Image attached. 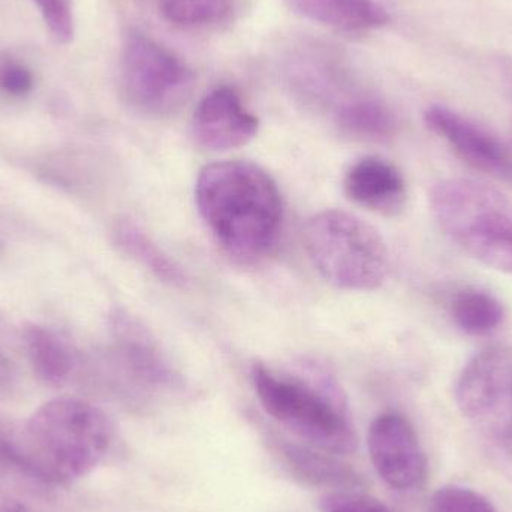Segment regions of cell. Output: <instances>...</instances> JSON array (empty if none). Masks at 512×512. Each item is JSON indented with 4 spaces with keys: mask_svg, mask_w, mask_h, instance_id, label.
<instances>
[{
    "mask_svg": "<svg viewBox=\"0 0 512 512\" xmlns=\"http://www.w3.org/2000/svg\"><path fill=\"white\" fill-rule=\"evenodd\" d=\"M113 427L86 400L44 403L14 439L0 435V459L39 483L62 486L86 477L107 456Z\"/></svg>",
    "mask_w": 512,
    "mask_h": 512,
    "instance_id": "1",
    "label": "cell"
},
{
    "mask_svg": "<svg viewBox=\"0 0 512 512\" xmlns=\"http://www.w3.org/2000/svg\"><path fill=\"white\" fill-rule=\"evenodd\" d=\"M195 200L201 218L228 254L255 261L279 240L283 203L273 177L249 161H224L200 171Z\"/></svg>",
    "mask_w": 512,
    "mask_h": 512,
    "instance_id": "2",
    "label": "cell"
},
{
    "mask_svg": "<svg viewBox=\"0 0 512 512\" xmlns=\"http://www.w3.org/2000/svg\"><path fill=\"white\" fill-rule=\"evenodd\" d=\"M252 378L264 411L306 444L337 456L355 450L348 408L327 375H289L258 364Z\"/></svg>",
    "mask_w": 512,
    "mask_h": 512,
    "instance_id": "3",
    "label": "cell"
},
{
    "mask_svg": "<svg viewBox=\"0 0 512 512\" xmlns=\"http://www.w3.org/2000/svg\"><path fill=\"white\" fill-rule=\"evenodd\" d=\"M430 207L445 236L486 267L512 274V201L472 179H447L430 192Z\"/></svg>",
    "mask_w": 512,
    "mask_h": 512,
    "instance_id": "4",
    "label": "cell"
},
{
    "mask_svg": "<svg viewBox=\"0 0 512 512\" xmlns=\"http://www.w3.org/2000/svg\"><path fill=\"white\" fill-rule=\"evenodd\" d=\"M304 248L319 274L345 291H375L384 285L390 270L381 234L343 210L312 216L304 227Z\"/></svg>",
    "mask_w": 512,
    "mask_h": 512,
    "instance_id": "5",
    "label": "cell"
},
{
    "mask_svg": "<svg viewBox=\"0 0 512 512\" xmlns=\"http://www.w3.org/2000/svg\"><path fill=\"white\" fill-rule=\"evenodd\" d=\"M454 396L463 418L490 444L512 454L511 346L477 352L460 372Z\"/></svg>",
    "mask_w": 512,
    "mask_h": 512,
    "instance_id": "6",
    "label": "cell"
},
{
    "mask_svg": "<svg viewBox=\"0 0 512 512\" xmlns=\"http://www.w3.org/2000/svg\"><path fill=\"white\" fill-rule=\"evenodd\" d=\"M125 101L140 113L165 116L179 110L194 87L191 69L143 33L126 36L120 63Z\"/></svg>",
    "mask_w": 512,
    "mask_h": 512,
    "instance_id": "7",
    "label": "cell"
},
{
    "mask_svg": "<svg viewBox=\"0 0 512 512\" xmlns=\"http://www.w3.org/2000/svg\"><path fill=\"white\" fill-rule=\"evenodd\" d=\"M370 460L391 489L412 492L427 478V457L408 418L385 412L375 418L367 436Z\"/></svg>",
    "mask_w": 512,
    "mask_h": 512,
    "instance_id": "8",
    "label": "cell"
},
{
    "mask_svg": "<svg viewBox=\"0 0 512 512\" xmlns=\"http://www.w3.org/2000/svg\"><path fill=\"white\" fill-rule=\"evenodd\" d=\"M424 122L469 167L493 179L512 180V152L487 129L444 105L427 108Z\"/></svg>",
    "mask_w": 512,
    "mask_h": 512,
    "instance_id": "9",
    "label": "cell"
},
{
    "mask_svg": "<svg viewBox=\"0 0 512 512\" xmlns=\"http://www.w3.org/2000/svg\"><path fill=\"white\" fill-rule=\"evenodd\" d=\"M259 120L246 110L239 93L230 86L218 87L204 96L192 117V135L204 149L224 152L254 140Z\"/></svg>",
    "mask_w": 512,
    "mask_h": 512,
    "instance_id": "10",
    "label": "cell"
},
{
    "mask_svg": "<svg viewBox=\"0 0 512 512\" xmlns=\"http://www.w3.org/2000/svg\"><path fill=\"white\" fill-rule=\"evenodd\" d=\"M111 355L135 381L150 387L165 388L179 384V375L153 339L150 331L125 310L110 315Z\"/></svg>",
    "mask_w": 512,
    "mask_h": 512,
    "instance_id": "11",
    "label": "cell"
},
{
    "mask_svg": "<svg viewBox=\"0 0 512 512\" xmlns=\"http://www.w3.org/2000/svg\"><path fill=\"white\" fill-rule=\"evenodd\" d=\"M343 188L357 206L382 216H397L408 200L405 177L396 165L379 156H366L351 165Z\"/></svg>",
    "mask_w": 512,
    "mask_h": 512,
    "instance_id": "12",
    "label": "cell"
},
{
    "mask_svg": "<svg viewBox=\"0 0 512 512\" xmlns=\"http://www.w3.org/2000/svg\"><path fill=\"white\" fill-rule=\"evenodd\" d=\"M282 456L294 477L313 487H325L333 492L358 490L363 478L348 463L337 459V454L319 450L309 444L286 442Z\"/></svg>",
    "mask_w": 512,
    "mask_h": 512,
    "instance_id": "13",
    "label": "cell"
},
{
    "mask_svg": "<svg viewBox=\"0 0 512 512\" xmlns=\"http://www.w3.org/2000/svg\"><path fill=\"white\" fill-rule=\"evenodd\" d=\"M285 3L306 20L340 32H367L390 21L387 9L375 0H285Z\"/></svg>",
    "mask_w": 512,
    "mask_h": 512,
    "instance_id": "14",
    "label": "cell"
},
{
    "mask_svg": "<svg viewBox=\"0 0 512 512\" xmlns=\"http://www.w3.org/2000/svg\"><path fill=\"white\" fill-rule=\"evenodd\" d=\"M24 349L35 375L48 385L65 384L78 364V354L69 340L42 325H30L23 333Z\"/></svg>",
    "mask_w": 512,
    "mask_h": 512,
    "instance_id": "15",
    "label": "cell"
},
{
    "mask_svg": "<svg viewBox=\"0 0 512 512\" xmlns=\"http://www.w3.org/2000/svg\"><path fill=\"white\" fill-rule=\"evenodd\" d=\"M336 123L343 134L366 141L390 140L399 128L394 111L375 98H358L340 105Z\"/></svg>",
    "mask_w": 512,
    "mask_h": 512,
    "instance_id": "16",
    "label": "cell"
},
{
    "mask_svg": "<svg viewBox=\"0 0 512 512\" xmlns=\"http://www.w3.org/2000/svg\"><path fill=\"white\" fill-rule=\"evenodd\" d=\"M114 239L126 255L140 262L144 268L162 282L173 286H186L188 277L174 259L165 254L140 225L122 219L114 227Z\"/></svg>",
    "mask_w": 512,
    "mask_h": 512,
    "instance_id": "17",
    "label": "cell"
},
{
    "mask_svg": "<svg viewBox=\"0 0 512 512\" xmlns=\"http://www.w3.org/2000/svg\"><path fill=\"white\" fill-rule=\"evenodd\" d=\"M451 316L463 333L469 336H489L504 324L505 309L501 301L490 292L466 288L454 295Z\"/></svg>",
    "mask_w": 512,
    "mask_h": 512,
    "instance_id": "18",
    "label": "cell"
},
{
    "mask_svg": "<svg viewBox=\"0 0 512 512\" xmlns=\"http://www.w3.org/2000/svg\"><path fill=\"white\" fill-rule=\"evenodd\" d=\"M231 9V0H159L162 17L180 27L221 23L231 14Z\"/></svg>",
    "mask_w": 512,
    "mask_h": 512,
    "instance_id": "19",
    "label": "cell"
},
{
    "mask_svg": "<svg viewBox=\"0 0 512 512\" xmlns=\"http://www.w3.org/2000/svg\"><path fill=\"white\" fill-rule=\"evenodd\" d=\"M429 512H498L477 490L465 486H445L433 495Z\"/></svg>",
    "mask_w": 512,
    "mask_h": 512,
    "instance_id": "20",
    "label": "cell"
},
{
    "mask_svg": "<svg viewBox=\"0 0 512 512\" xmlns=\"http://www.w3.org/2000/svg\"><path fill=\"white\" fill-rule=\"evenodd\" d=\"M47 24L51 36L60 44H69L75 35L72 0H33Z\"/></svg>",
    "mask_w": 512,
    "mask_h": 512,
    "instance_id": "21",
    "label": "cell"
},
{
    "mask_svg": "<svg viewBox=\"0 0 512 512\" xmlns=\"http://www.w3.org/2000/svg\"><path fill=\"white\" fill-rule=\"evenodd\" d=\"M322 512H394L384 502L358 490H339L321 499Z\"/></svg>",
    "mask_w": 512,
    "mask_h": 512,
    "instance_id": "22",
    "label": "cell"
},
{
    "mask_svg": "<svg viewBox=\"0 0 512 512\" xmlns=\"http://www.w3.org/2000/svg\"><path fill=\"white\" fill-rule=\"evenodd\" d=\"M35 86L32 71L23 63L8 60L0 65V90L12 98H24Z\"/></svg>",
    "mask_w": 512,
    "mask_h": 512,
    "instance_id": "23",
    "label": "cell"
},
{
    "mask_svg": "<svg viewBox=\"0 0 512 512\" xmlns=\"http://www.w3.org/2000/svg\"><path fill=\"white\" fill-rule=\"evenodd\" d=\"M0 512H30L29 508L6 490L0 489Z\"/></svg>",
    "mask_w": 512,
    "mask_h": 512,
    "instance_id": "24",
    "label": "cell"
},
{
    "mask_svg": "<svg viewBox=\"0 0 512 512\" xmlns=\"http://www.w3.org/2000/svg\"><path fill=\"white\" fill-rule=\"evenodd\" d=\"M5 361H3V358L0 357V379L3 378V376H5V372H6V366H5Z\"/></svg>",
    "mask_w": 512,
    "mask_h": 512,
    "instance_id": "25",
    "label": "cell"
}]
</instances>
